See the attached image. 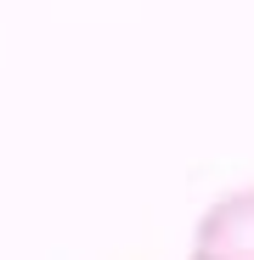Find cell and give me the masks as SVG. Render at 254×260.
I'll list each match as a JSON object with an SVG mask.
<instances>
[{
	"label": "cell",
	"instance_id": "1",
	"mask_svg": "<svg viewBox=\"0 0 254 260\" xmlns=\"http://www.w3.org/2000/svg\"><path fill=\"white\" fill-rule=\"evenodd\" d=\"M187 260H254V187L221 192L198 215Z\"/></svg>",
	"mask_w": 254,
	"mask_h": 260
}]
</instances>
